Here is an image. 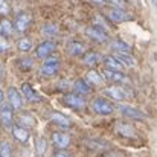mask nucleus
I'll return each instance as SVG.
<instances>
[{"label":"nucleus","mask_w":157,"mask_h":157,"mask_svg":"<svg viewBox=\"0 0 157 157\" xmlns=\"http://www.w3.org/2000/svg\"><path fill=\"white\" fill-rule=\"evenodd\" d=\"M59 34V28L55 23H44L41 26V35L46 38H53Z\"/></svg>","instance_id":"nucleus-26"},{"label":"nucleus","mask_w":157,"mask_h":157,"mask_svg":"<svg viewBox=\"0 0 157 157\" xmlns=\"http://www.w3.org/2000/svg\"><path fill=\"white\" fill-rule=\"evenodd\" d=\"M6 99H8V104L11 105L15 111H20L25 105V96H23L21 90H18L15 87H9L6 90Z\"/></svg>","instance_id":"nucleus-7"},{"label":"nucleus","mask_w":157,"mask_h":157,"mask_svg":"<svg viewBox=\"0 0 157 157\" xmlns=\"http://www.w3.org/2000/svg\"><path fill=\"white\" fill-rule=\"evenodd\" d=\"M55 51H56V43L53 41L52 38H48V40L41 41V43L35 48V56L44 59V58H48V56L53 55Z\"/></svg>","instance_id":"nucleus-11"},{"label":"nucleus","mask_w":157,"mask_h":157,"mask_svg":"<svg viewBox=\"0 0 157 157\" xmlns=\"http://www.w3.org/2000/svg\"><path fill=\"white\" fill-rule=\"evenodd\" d=\"M15 32V29H14V23L11 21V20H8V18H2L0 20V35H3V37H11L12 34Z\"/></svg>","instance_id":"nucleus-27"},{"label":"nucleus","mask_w":157,"mask_h":157,"mask_svg":"<svg viewBox=\"0 0 157 157\" xmlns=\"http://www.w3.org/2000/svg\"><path fill=\"white\" fill-rule=\"evenodd\" d=\"M102 95H105V98H108L111 101H117V102H125V101H128L134 96L130 89L124 87V84H116V86L105 87L102 90Z\"/></svg>","instance_id":"nucleus-1"},{"label":"nucleus","mask_w":157,"mask_h":157,"mask_svg":"<svg viewBox=\"0 0 157 157\" xmlns=\"http://www.w3.org/2000/svg\"><path fill=\"white\" fill-rule=\"evenodd\" d=\"M66 52L70 56H82L86 53V44L79 40H70L66 44Z\"/></svg>","instance_id":"nucleus-17"},{"label":"nucleus","mask_w":157,"mask_h":157,"mask_svg":"<svg viewBox=\"0 0 157 157\" xmlns=\"http://www.w3.org/2000/svg\"><path fill=\"white\" fill-rule=\"evenodd\" d=\"M110 48L113 52H131V48L130 44H127L125 41L116 38V40H111L110 41Z\"/></svg>","instance_id":"nucleus-29"},{"label":"nucleus","mask_w":157,"mask_h":157,"mask_svg":"<svg viewBox=\"0 0 157 157\" xmlns=\"http://www.w3.org/2000/svg\"><path fill=\"white\" fill-rule=\"evenodd\" d=\"M125 67H134L136 66V59L130 52H114L113 53Z\"/></svg>","instance_id":"nucleus-24"},{"label":"nucleus","mask_w":157,"mask_h":157,"mask_svg":"<svg viewBox=\"0 0 157 157\" xmlns=\"http://www.w3.org/2000/svg\"><path fill=\"white\" fill-rule=\"evenodd\" d=\"M86 81L90 82L93 87H99L104 84V76H102V72H98V70H89L86 73Z\"/></svg>","instance_id":"nucleus-23"},{"label":"nucleus","mask_w":157,"mask_h":157,"mask_svg":"<svg viewBox=\"0 0 157 157\" xmlns=\"http://www.w3.org/2000/svg\"><path fill=\"white\" fill-rule=\"evenodd\" d=\"M32 25V15L28 11H20L14 18V29L17 34H25Z\"/></svg>","instance_id":"nucleus-6"},{"label":"nucleus","mask_w":157,"mask_h":157,"mask_svg":"<svg viewBox=\"0 0 157 157\" xmlns=\"http://www.w3.org/2000/svg\"><path fill=\"white\" fill-rule=\"evenodd\" d=\"M84 32H86V35L92 40V41H95V43H107L108 41V34H107V31L102 29V28H99L98 25H92V26H87L86 29H84Z\"/></svg>","instance_id":"nucleus-9"},{"label":"nucleus","mask_w":157,"mask_h":157,"mask_svg":"<svg viewBox=\"0 0 157 157\" xmlns=\"http://www.w3.org/2000/svg\"><path fill=\"white\" fill-rule=\"evenodd\" d=\"M102 64L105 66V69H111V70H121V72H124V69H125V66L114 55L102 56Z\"/></svg>","instance_id":"nucleus-21"},{"label":"nucleus","mask_w":157,"mask_h":157,"mask_svg":"<svg viewBox=\"0 0 157 157\" xmlns=\"http://www.w3.org/2000/svg\"><path fill=\"white\" fill-rule=\"evenodd\" d=\"M0 157H14L12 148L8 140H0Z\"/></svg>","instance_id":"nucleus-31"},{"label":"nucleus","mask_w":157,"mask_h":157,"mask_svg":"<svg viewBox=\"0 0 157 157\" xmlns=\"http://www.w3.org/2000/svg\"><path fill=\"white\" fill-rule=\"evenodd\" d=\"M72 87H73V90H75L76 93H79V95H82V96H87V95H92V93H93V86H92L90 82H87L86 78H84V79H76V81L72 84Z\"/></svg>","instance_id":"nucleus-18"},{"label":"nucleus","mask_w":157,"mask_h":157,"mask_svg":"<svg viewBox=\"0 0 157 157\" xmlns=\"http://www.w3.org/2000/svg\"><path fill=\"white\" fill-rule=\"evenodd\" d=\"M34 58H31V56H28V55H25V56H20L18 59H17V67L21 70V72H29V70H32L34 69Z\"/></svg>","instance_id":"nucleus-25"},{"label":"nucleus","mask_w":157,"mask_h":157,"mask_svg":"<svg viewBox=\"0 0 157 157\" xmlns=\"http://www.w3.org/2000/svg\"><path fill=\"white\" fill-rule=\"evenodd\" d=\"M61 67V59L56 55H51L48 58L43 59L41 66H40V75L43 78H53L55 75H58Z\"/></svg>","instance_id":"nucleus-2"},{"label":"nucleus","mask_w":157,"mask_h":157,"mask_svg":"<svg viewBox=\"0 0 157 157\" xmlns=\"http://www.w3.org/2000/svg\"><path fill=\"white\" fill-rule=\"evenodd\" d=\"M15 122L17 124H20V125H23V127H26V128H34L35 125H37V121H35V117L32 116V114H29V113H23L21 110H20V113L17 114V117H15Z\"/></svg>","instance_id":"nucleus-20"},{"label":"nucleus","mask_w":157,"mask_h":157,"mask_svg":"<svg viewBox=\"0 0 157 157\" xmlns=\"http://www.w3.org/2000/svg\"><path fill=\"white\" fill-rule=\"evenodd\" d=\"M102 61V55L99 52H95V51H89L82 55V63L89 67H95L96 64H99Z\"/></svg>","instance_id":"nucleus-22"},{"label":"nucleus","mask_w":157,"mask_h":157,"mask_svg":"<svg viewBox=\"0 0 157 157\" xmlns=\"http://www.w3.org/2000/svg\"><path fill=\"white\" fill-rule=\"evenodd\" d=\"M11 12V6L6 0H0V15L2 17H6L8 14Z\"/></svg>","instance_id":"nucleus-33"},{"label":"nucleus","mask_w":157,"mask_h":157,"mask_svg":"<svg viewBox=\"0 0 157 157\" xmlns=\"http://www.w3.org/2000/svg\"><path fill=\"white\" fill-rule=\"evenodd\" d=\"M20 90H21V93H23V96H25V99H26L28 102L35 104V102H41V101H43L41 95H40L29 82H23L21 87H20Z\"/></svg>","instance_id":"nucleus-15"},{"label":"nucleus","mask_w":157,"mask_h":157,"mask_svg":"<svg viewBox=\"0 0 157 157\" xmlns=\"http://www.w3.org/2000/svg\"><path fill=\"white\" fill-rule=\"evenodd\" d=\"M49 119L52 121L55 125H58L59 128H70L72 127V121L67 116L61 114L59 111H51L49 113Z\"/></svg>","instance_id":"nucleus-19"},{"label":"nucleus","mask_w":157,"mask_h":157,"mask_svg":"<svg viewBox=\"0 0 157 157\" xmlns=\"http://www.w3.org/2000/svg\"><path fill=\"white\" fill-rule=\"evenodd\" d=\"M3 101H5V93H3V90H2V87H0V105L3 104Z\"/></svg>","instance_id":"nucleus-37"},{"label":"nucleus","mask_w":157,"mask_h":157,"mask_svg":"<svg viewBox=\"0 0 157 157\" xmlns=\"http://www.w3.org/2000/svg\"><path fill=\"white\" fill-rule=\"evenodd\" d=\"M46 148H48V140H46V137H38L37 140H35V153H37V156H43L44 153H46Z\"/></svg>","instance_id":"nucleus-30"},{"label":"nucleus","mask_w":157,"mask_h":157,"mask_svg":"<svg viewBox=\"0 0 157 157\" xmlns=\"http://www.w3.org/2000/svg\"><path fill=\"white\" fill-rule=\"evenodd\" d=\"M51 142L55 148H63V150H67L70 147V142H72V137L69 133L59 130V131H53L52 136H51Z\"/></svg>","instance_id":"nucleus-12"},{"label":"nucleus","mask_w":157,"mask_h":157,"mask_svg":"<svg viewBox=\"0 0 157 157\" xmlns=\"http://www.w3.org/2000/svg\"><path fill=\"white\" fill-rule=\"evenodd\" d=\"M153 3H154V6L157 8V0H153Z\"/></svg>","instance_id":"nucleus-39"},{"label":"nucleus","mask_w":157,"mask_h":157,"mask_svg":"<svg viewBox=\"0 0 157 157\" xmlns=\"http://www.w3.org/2000/svg\"><path fill=\"white\" fill-rule=\"evenodd\" d=\"M3 76H5V67H3V64L0 63V81L3 79Z\"/></svg>","instance_id":"nucleus-36"},{"label":"nucleus","mask_w":157,"mask_h":157,"mask_svg":"<svg viewBox=\"0 0 157 157\" xmlns=\"http://www.w3.org/2000/svg\"><path fill=\"white\" fill-rule=\"evenodd\" d=\"M17 49L21 53H28L34 49V43H32V40L29 37H21L17 41Z\"/></svg>","instance_id":"nucleus-28"},{"label":"nucleus","mask_w":157,"mask_h":157,"mask_svg":"<svg viewBox=\"0 0 157 157\" xmlns=\"http://www.w3.org/2000/svg\"><path fill=\"white\" fill-rule=\"evenodd\" d=\"M117 111L124 117H128V119H134V121H145L147 119V114L140 108H137L134 105L125 104V102H121V105L117 107Z\"/></svg>","instance_id":"nucleus-5"},{"label":"nucleus","mask_w":157,"mask_h":157,"mask_svg":"<svg viewBox=\"0 0 157 157\" xmlns=\"http://www.w3.org/2000/svg\"><path fill=\"white\" fill-rule=\"evenodd\" d=\"M9 49H11V44H9L8 38H6V37H3V35H0V55L6 53Z\"/></svg>","instance_id":"nucleus-32"},{"label":"nucleus","mask_w":157,"mask_h":157,"mask_svg":"<svg viewBox=\"0 0 157 157\" xmlns=\"http://www.w3.org/2000/svg\"><path fill=\"white\" fill-rule=\"evenodd\" d=\"M93 3H96V5H104V3H107V0H92Z\"/></svg>","instance_id":"nucleus-38"},{"label":"nucleus","mask_w":157,"mask_h":157,"mask_svg":"<svg viewBox=\"0 0 157 157\" xmlns=\"http://www.w3.org/2000/svg\"><path fill=\"white\" fill-rule=\"evenodd\" d=\"M102 76H104L105 81H108V82H117V84H127V82H130L128 76L124 72H121V70L104 69L102 70Z\"/></svg>","instance_id":"nucleus-14"},{"label":"nucleus","mask_w":157,"mask_h":157,"mask_svg":"<svg viewBox=\"0 0 157 157\" xmlns=\"http://www.w3.org/2000/svg\"><path fill=\"white\" fill-rule=\"evenodd\" d=\"M114 131H116L119 136L125 137V139H134V137L137 136L136 128H134L131 124H128V122H117V124L114 125Z\"/></svg>","instance_id":"nucleus-16"},{"label":"nucleus","mask_w":157,"mask_h":157,"mask_svg":"<svg viewBox=\"0 0 157 157\" xmlns=\"http://www.w3.org/2000/svg\"><path fill=\"white\" fill-rule=\"evenodd\" d=\"M107 3H110L111 6H117V8H125L127 6L125 0H107Z\"/></svg>","instance_id":"nucleus-35"},{"label":"nucleus","mask_w":157,"mask_h":157,"mask_svg":"<svg viewBox=\"0 0 157 157\" xmlns=\"http://www.w3.org/2000/svg\"><path fill=\"white\" fill-rule=\"evenodd\" d=\"M11 134H12L14 140H17V142L21 144V145H26V144L29 142V139H31V131H29V128H26V127H23V125H20V124H14V125H12Z\"/></svg>","instance_id":"nucleus-13"},{"label":"nucleus","mask_w":157,"mask_h":157,"mask_svg":"<svg viewBox=\"0 0 157 157\" xmlns=\"http://www.w3.org/2000/svg\"><path fill=\"white\" fill-rule=\"evenodd\" d=\"M61 104L66 105L67 108H72L75 111H79V110H84L87 107V101L82 95L76 93V92H69V93H64L61 98H59Z\"/></svg>","instance_id":"nucleus-4"},{"label":"nucleus","mask_w":157,"mask_h":157,"mask_svg":"<svg viewBox=\"0 0 157 157\" xmlns=\"http://www.w3.org/2000/svg\"><path fill=\"white\" fill-rule=\"evenodd\" d=\"M90 108H92V111H93L95 114H98V116H110V114L116 110V107L113 105L111 99L104 98V96H96V98H93L92 102H90Z\"/></svg>","instance_id":"nucleus-3"},{"label":"nucleus","mask_w":157,"mask_h":157,"mask_svg":"<svg viewBox=\"0 0 157 157\" xmlns=\"http://www.w3.org/2000/svg\"><path fill=\"white\" fill-rule=\"evenodd\" d=\"M14 108L9 104H2L0 105V124L2 127H5L6 130H11L12 125L15 124V114H14Z\"/></svg>","instance_id":"nucleus-8"},{"label":"nucleus","mask_w":157,"mask_h":157,"mask_svg":"<svg viewBox=\"0 0 157 157\" xmlns=\"http://www.w3.org/2000/svg\"><path fill=\"white\" fill-rule=\"evenodd\" d=\"M53 157H72V154L67 151V150H63V148H56L53 151Z\"/></svg>","instance_id":"nucleus-34"},{"label":"nucleus","mask_w":157,"mask_h":157,"mask_svg":"<svg viewBox=\"0 0 157 157\" xmlns=\"http://www.w3.org/2000/svg\"><path fill=\"white\" fill-rule=\"evenodd\" d=\"M107 17L114 21V23H124V21H130L133 20V15L125 9V8H117V6H111L107 11Z\"/></svg>","instance_id":"nucleus-10"}]
</instances>
